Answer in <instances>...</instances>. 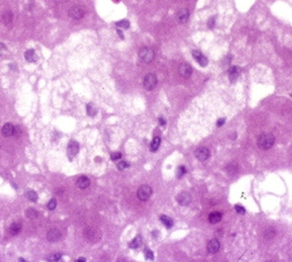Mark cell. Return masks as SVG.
I'll return each instance as SVG.
<instances>
[{"instance_id":"cell-1","label":"cell","mask_w":292,"mask_h":262,"mask_svg":"<svg viewBox=\"0 0 292 262\" xmlns=\"http://www.w3.org/2000/svg\"><path fill=\"white\" fill-rule=\"evenodd\" d=\"M274 143H275V137H274L272 133L264 132L262 135H260L259 138H257V145H259V148H262V150H269V148H271Z\"/></svg>"},{"instance_id":"cell-2","label":"cell","mask_w":292,"mask_h":262,"mask_svg":"<svg viewBox=\"0 0 292 262\" xmlns=\"http://www.w3.org/2000/svg\"><path fill=\"white\" fill-rule=\"evenodd\" d=\"M84 237L88 240L89 242H96L99 241V239L101 237V233L97 229H95L94 226H87L84 230Z\"/></svg>"},{"instance_id":"cell-3","label":"cell","mask_w":292,"mask_h":262,"mask_svg":"<svg viewBox=\"0 0 292 262\" xmlns=\"http://www.w3.org/2000/svg\"><path fill=\"white\" fill-rule=\"evenodd\" d=\"M139 58L142 59V61L146 63V64H150L152 63L154 59V51L151 48H147V46H144L142 49L139 50Z\"/></svg>"},{"instance_id":"cell-4","label":"cell","mask_w":292,"mask_h":262,"mask_svg":"<svg viewBox=\"0 0 292 262\" xmlns=\"http://www.w3.org/2000/svg\"><path fill=\"white\" fill-rule=\"evenodd\" d=\"M152 195V188L147 184H143L137 192V197L140 201H147Z\"/></svg>"},{"instance_id":"cell-5","label":"cell","mask_w":292,"mask_h":262,"mask_svg":"<svg viewBox=\"0 0 292 262\" xmlns=\"http://www.w3.org/2000/svg\"><path fill=\"white\" fill-rule=\"evenodd\" d=\"M157 84H158V80H157L155 74L153 73L146 74L145 78H144V87H145V90H154L155 86H157Z\"/></svg>"},{"instance_id":"cell-6","label":"cell","mask_w":292,"mask_h":262,"mask_svg":"<svg viewBox=\"0 0 292 262\" xmlns=\"http://www.w3.org/2000/svg\"><path fill=\"white\" fill-rule=\"evenodd\" d=\"M69 14L70 17L74 19V20H80L85 15V9L82 8L81 6H73V7L70 8Z\"/></svg>"},{"instance_id":"cell-7","label":"cell","mask_w":292,"mask_h":262,"mask_svg":"<svg viewBox=\"0 0 292 262\" xmlns=\"http://www.w3.org/2000/svg\"><path fill=\"white\" fill-rule=\"evenodd\" d=\"M178 73L182 78H189L192 73V69L189 63H181L178 66Z\"/></svg>"},{"instance_id":"cell-8","label":"cell","mask_w":292,"mask_h":262,"mask_svg":"<svg viewBox=\"0 0 292 262\" xmlns=\"http://www.w3.org/2000/svg\"><path fill=\"white\" fill-rule=\"evenodd\" d=\"M195 156H196V158H197L199 161H205V160L209 159V157H210V150L207 148H204V146L198 148L196 150V152H195Z\"/></svg>"},{"instance_id":"cell-9","label":"cell","mask_w":292,"mask_h":262,"mask_svg":"<svg viewBox=\"0 0 292 262\" xmlns=\"http://www.w3.org/2000/svg\"><path fill=\"white\" fill-rule=\"evenodd\" d=\"M78 152H79V144L75 140H71L67 146V156L70 159H73L78 154Z\"/></svg>"},{"instance_id":"cell-10","label":"cell","mask_w":292,"mask_h":262,"mask_svg":"<svg viewBox=\"0 0 292 262\" xmlns=\"http://www.w3.org/2000/svg\"><path fill=\"white\" fill-rule=\"evenodd\" d=\"M61 238V231L58 229H51L48 231L46 233V239H48L50 242H56L58 241L59 239Z\"/></svg>"},{"instance_id":"cell-11","label":"cell","mask_w":292,"mask_h":262,"mask_svg":"<svg viewBox=\"0 0 292 262\" xmlns=\"http://www.w3.org/2000/svg\"><path fill=\"white\" fill-rule=\"evenodd\" d=\"M219 248H220V242H219L218 239L213 238V239H211L210 241L207 242V252H209V253H211V254L217 253V252L219 250Z\"/></svg>"},{"instance_id":"cell-12","label":"cell","mask_w":292,"mask_h":262,"mask_svg":"<svg viewBox=\"0 0 292 262\" xmlns=\"http://www.w3.org/2000/svg\"><path fill=\"white\" fill-rule=\"evenodd\" d=\"M192 57H194L195 61H197L201 66L207 65V58L205 57L201 51H198V50H194V51H192Z\"/></svg>"},{"instance_id":"cell-13","label":"cell","mask_w":292,"mask_h":262,"mask_svg":"<svg viewBox=\"0 0 292 262\" xmlns=\"http://www.w3.org/2000/svg\"><path fill=\"white\" fill-rule=\"evenodd\" d=\"M176 200H178V204H181L184 206V205H188L191 202V195L188 192H181V194H178V197H176Z\"/></svg>"},{"instance_id":"cell-14","label":"cell","mask_w":292,"mask_h":262,"mask_svg":"<svg viewBox=\"0 0 292 262\" xmlns=\"http://www.w3.org/2000/svg\"><path fill=\"white\" fill-rule=\"evenodd\" d=\"M14 131H15V127L13 125L12 123H6V124H4L2 129H1V133L5 137H11V136H14Z\"/></svg>"},{"instance_id":"cell-15","label":"cell","mask_w":292,"mask_h":262,"mask_svg":"<svg viewBox=\"0 0 292 262\" xmlns=\"http://www.w3.org/2000/svg\"><path fill=\"white\" fill-rule=\"evenodd\" d=\"M176 17H178V20L180 21L181 23H184V22H187L188 19H189V11L187 8L180 9L178 12V14H176Z\"/></svg>"},{"instance_id":"cell-16","label":"cell","mask_w":292,"mask_h":262,"mask_svg":"<svg viewBox=\"0 0 292 262\" xmlns=\"http://www.w3.org/2000/svg\"><path fill=\"white\" fill-rule=\"evenodd\" d=\"M89 184H90V181H89V179L87 177V176H80V177L77 180V187L78 188H80V189L88 188Z\"/></svg>"},{"instance_id":"cell-17","label":"cell","mask_w":292,"mask_h":262,"mask_svg":"<svg viewBox=\"0 0 292 262\" xmlns=\"http://www.w3.org/2000/svg\"><path fill=\"white\" fill-rule=\"evenodd\" d=\"M1 22L6 26H11L13 22V13L11 11H6V12L1 15Z\"/></svg>"},{"instance_id":"cell-18","label":"cell","mask_w":292,"mask_h":262,"mask_svg":"<svg viewBox=\"0 0 292 262\" xmlns=\"http://www.w3.org/2000/svg\"><path fill=\"white\" fill-rule=\"evenodd\" d=\"M240 75V69L238 66H232L230 71H228V77H230V80L231 81H235L236 79L239 78Z\"/></svg>"},{"instance_id":"cell-19","label":"cell","mask_w":292,"mask_h":262,"mask_svg":"<svg viewBox=\"0 0 292 262\" xmlns=\"http://www.w3.org/2000/svg\"><path fill=\"white\" fill-rule=\"evenodd\" d=\"M21 229H22V225H21L20 223H13L12 225L9 226V229H8V233L11 234V235H16V234L20 233Z\"/></svg>"},{"instance_id":"cell-20","label":"cell","mask_w":292,"mask_h":262,"mask_svg":"<svg viewBox=\"0 0 292 262\" xmlns=\"http://www.w3.org/2000/svg\"><path fill=\"white\" fill-rule=\"evenodd\" d=\"M221 213L218 212V211H213V212H211L210 215H209V221H210L211 224H217V223H219V221H221Z\"/></svg>"},{"instance_id":"cell-21","label":"cell","mask_w":292,"mask_h":262,"mask_svg":"<svg viewBox=\"0 0 292 262\" xmlns=\"http://www.w3.org/2000/svg\"><path fill=\"white\" fill-rule=\"evenodd\" d=\"M24 58H26L29 63H35V61H37L36 53H35V51H34L32 49H29L24 52Z\"/></svg>"},{"instance_id":"cell-22","label":"cell","mask_w":292,"mask_h":262,"mask_svg":"<svg viewBox=\"0 0 292 262\" xmlns=\"http://www.w3.org/2000/svg\"><path fill=\"white\" fill-rule=\"evenodd\" d=\"M160 142H161V138L159 137V136H155L153 138V140H152V143H151V151L152 152H155L158 151L159 146H160Z\"/></svg>"},{"instance_id":"cell-23","label":"cell","mask_w":292,"mask_h":262,"mask_svg":"<svg viewBox=\"0 0 292 262\" xmlns=\"http://www.w3.org/2000/svg\"><path fill=\"white\" fill-rule=\"evenodd\" d=\"M140 245H142V237H140V235H137V237L134 238V240L129 244V247L134 250V248H138Z\"/></svg>"},{"instance_id":"cell-24","label":"cell","mask_w":292,"mask_h":262,"mask_svg":"<svg viewBox=\"0 0 292 262\" xmlns=\"http://www.w3.org/2000/svg\"><path fill=\"white\" fill-rule=\"evenodd\" d=\"M26 197H27L30 202H37V200H38L37 192H34V190H28V192H26Z\"/></svg>"},{"instance_id":"cell-25","label":"cell","mask_w":292,"mask_h":262,"mask_svg":"<svg viewBox=\"0 0 292 262\" xmlns=\"http://www.w3.org/2000/svg\"><path fill=\"white\" fill-rule=\"evenodd\" d=\"M226 171L228 172V174L233 175V174H235V173L238 172V165L235 164V163H231V164H228L226 166Z\"/></svg>"},{"instance_id":"cell-26","label":"cell","mask_w":292,"mask_h":262,"mask_svg":"<svg viewBox=\"0 0 292 262\" xmlns=\"http://www.w3.org/2000/svg\"><path fill=\"white\" fill-rule=\"evenodd\" d=\"M160 221H161L162 223H163V225L166 226V227H168V229H170V227L173 226V221H172L169 217L165 216V215L160 216Z\"/></svg>"},{"instance_id":"cell-27","label":"cell","mask_w":292,"mask_h":262,"mask_svg":"<svg viewBox=\"0 0 292 262\" xmlns=\"http://www.w3.org/2000/svg\"><path fill=\"white\" fill-rule=\"evenodd\" d=\"M276 235V230L274 227H268L265 231H264V237L267 239H272V238Z\"/></svg>"},{"instance_id":"cell-28","label":"cell","mask_w":292,"mask_h":262,"mask_svg":"<svg viewBox=\"0 0 292 262\" xmlns=\"http://www.w3.org/2000/svg\"><path fill=\"white\" fill-rule=\"evenodd\" d=\"M61 259V253H52L50 254L49 256H46V260L50 262H56V261H59Z\"/></svg>"},{"instance_id":"cell-29","label":"cell","mask_w":292,"mask_h":262,"mask_svg":"<svg viewBox=\"0 0 292 262\" xmlns=\"http://www.w3.org/2000/svg\"><path fill=\"white\" fill-rule=\"evenodd\" d=\"M26 216H27L28 218H30V219H32V218H36L37 216H38V212H37L35 209L30 208V209H28L27 211H26Z\"/></svg>"},{"instance_id":"cell-30","label":"cell","mask_w":292,"mask_h":262,"mask_svg":"<svg viewBox=\"0 0 292 262\" xmlns=\"http://www.w3.org/2000/svg\"><path fill=\"white\" fill-rule=\"evenodd\" d=\"M87 114H88L89 116H94V115L96 114V109H95V107H94L93 103H88V104H87Z\"/></svg>"},{"instance_id":"cell-31","label":"cell","mask_w":292,"mask_h":262,"mask_svg":"<svg viewBox=\"0 0 292 262\" xmlns=\"http://www.w3.org/2000/svg\"><path fill=\"white\" fill-rule=\"evenodd\" d=\"M116 26H118L119 28H123V29H128L130 26V22L128 20H121L118 21L117 23H116Z\"/></svg>"},{"instance_id":"cell-32","label":"cell","mask_w":292,"mask_h":262,"mask_svg":"<svg viewBox=\"0 0 292 262\" xmlns=\"http://www.w3.org/2000/svg\"><path fill=\"white\" fill-rule=\"evenodd\" d=\"M187 173V169L184 166H180V167L178 168V172H176V175H178V177H182L184 174Z\"/></svg>"},{"instance_id":"cell-33","label":"cell","mask_w":292,"mask_h":262,"mask_svg":"<svg viewBox=\"0 0 292 262\" xmlns=\"http://www.w3.org/2000/svg\"><path fill=\"white\" fill-rule=\"evenodd\" d=\"M56 206H57V201L55 200V198L50 200V201H49V203H48V205H46V208H48L49 210L56 209Z\"/></svg>"},{"instance_id":"cell-34","label":"cell","mask_w":292,"mask_h":262,"mask_svg":"<svg viewBox=\"0 0 292 262\" xmlns=\"http://www.w3.org/2000/svg\"><path fill=\"white\" fill-rule=\"evenodd\" d=\"M130 165L128 161H121V163H118L117 164V168L118 169H121V171H123V169H125V168L129 167Z\"/></svg>"},{"instance_id":"cell-35","label":"cell","mask_w":292,"mask_h":262,"mask_svg":"<svg viewBox=\"0 0 292 262\" xmlns=\"http://www.w3.org/2000/svg\"><path fill=\"white\" fill-rule=\"evenodd\" d=\"M110 158H111V160H119L122 158V153L121 152H114L110 154Z\"/></svg>"},{"instance_id":"cell-36","label":"cell","mask_w":292,"mask_h":262,"mask_svg":"<svg viewBox=\"0 0 292 262\" xmlns=\"http://www.w3.org/2000/svg\"><path fill=\"white\" fill-rule=\"evenodd\" d=\"M145 256H146V259H148V260H153L154 259L153 252H152L151 250H145Z\"/></svg>"},{"instance_id":"cell-37","label":"cell","mask_w":292,"mask_h":262,"mask_svg":"<svg viewBox=\"0 0 292 262\" xmlns=\"http://www.w3.org/2000/svg\"><path fill=\"white\" fill-rule=\"evenodd\" d=\"M235 210L239 213H245V209H243L242 205H235Z\"/></svg>"},{"instance_id":"cell-38","label":"cell","mask_w":292,"mask_h":262,"mask_svg":"<svg viewBox=\"0 0 292 262\" xmlns=\"http://www.w3.org/2000/svg\"><path fill=\"white\" fill-rule=\"evenodd\" d=\"M207 26H209V28H212L215 26V17H211L209 22H207Z\"/></svg>"},{"instance_id":"cell-39","label":"cell","mask_w":292,"mask_h":262,"mask_svg":"<svg viewBox=\"0 0 292 262\" xmlns=\"http://www.w3.org/2000/svg\"><path fill=\"white\" fill-rule=\"evenodd\" d=\"M224 123H225V119H219L218 122H217V125H218V127H221Z\"/></svg>"},{"instance_id":"cell-40","label":"cell","mask_w":292,"mask_h":262,"mask_svg":"<svg viewBox=\"0 0 292 262\" xmlns=\"http://www.w3.org/2000/svg\"><path fill=\"white\" fill-rule=\"evenodd\" d=\"M159 123H160V125H165V124H166V121L162 119V117H160V119H159Z\"/></svg>"},{"instance_id":"cell-41","label":"cell","mask_w":292,"mask_h":262,"mask_svg":"<svg viewBox=\"0 0 292 262\" xmlns=\"http://www.w3.org/2000/svg\"><path fill=\"white\" fill-rule=\"evenodd\" d=\"M0 50H6V46L4 45V43H0Z\"/></svg>"},{"instance_id":"cell-42","label":"cell","mask_w":292,"mask_h":262,"mask_svg":"<svg viewBox=\"0 0 292 262\" xmlns=\"http://www.w3.org/2000/svg\"><path fill=\"white\" fill-rule=\"evenodd\" d=\"M77 262H86V259H85V258H80V259H78V260H77Z\"/></svg>"},{"instance_id":"cell-43","label":"cell","mask_w":292,"mask_h":262,"mask_svg":"<svg viewBox=\"0 0 292 262\" xmlns=\"http://www.w3.org/2000/svg\"><path fill=\"white\" fill-rule=\"evenodd\" d=\"M117 33H118V36L121 37V38H123V37H124V36H123V33H122L121 30H117Z\"/></svg>"},{"instance_id":"cell-44","label":"cell","mask_w":292,"mask_h":262,"mask_svg":"<svg viewBox=\"0 0 292 262\" xmlns=\"http://www.w3.org/2000/svg\"><path fill=\"white\" fill-rule=\"evenodd\" d=\"M117 262H126L124 259H119V260H117Z\"/></svg>"},{"instance_id":"cell-45","label":"cell","mask_w":292,"mask_h":262,"mask_svg":"<svg viewBox=\"0 0 292 262\" xmlns=\"http://www.w3.org/2000/svg\"><path fill=\"white\" fill-rule=\"evenodd\" d=\"M19 261H20V262H27V261H26V260H24V259H22V258H20V259H19Z\"/></svg>"},{"instance_id":"cell-46","label":"cell","mask_w":292,"mask_h":262,"mask_svg":"<svg viewBox=\"0 0 292 262\" xmlns=\"http://www.w3.org/2000/svg\"><path fill=\"white\" fill-rule=\"evenodd\" d=\"M265 262H271V261H265Z\"/></svg>"},{"instance_id":"cell-47","label":"cell","mask_w":292,"mask_h":262,"mask_svg":"<svg viewBox=\"0 0 292 262\" xmlns=\"http://www.w3.org/2000/svg\"><path fill=\"white\" fill-rule=\"evenodd\" d=\"M115 1H117V0H115Z\"/></svg>"}]
</instances>
